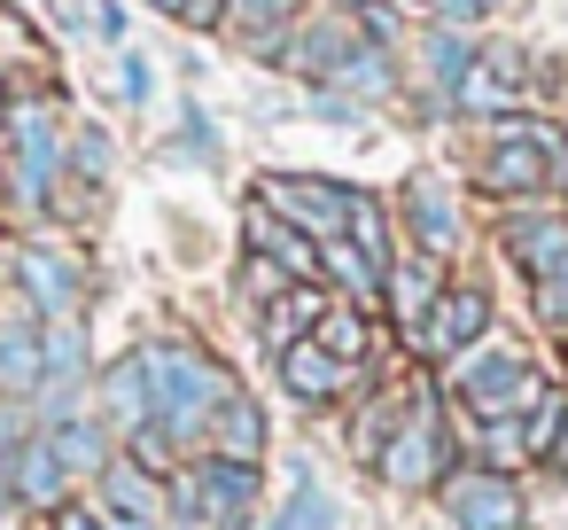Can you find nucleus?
<instances>
[{
    "mask_svg": "<svg viewBox=\"0 0 568 530\" xmlns=\"http://www.w3.org/2000/svg\"><path fill=\"white\" fill-rule=\"evenodd\" d=\"M149 367H156V429L172 444H211V421L234 398V374L195 343H149Z\"/></svg>",
    "mask_w": 568,
    "mask_h": 530,
    "instance_id": "1",
    "label": "nucleus"
},
{
    "mask_svg": "<svg viewBox=\"0 0 568 530\" xmlns=\"http://www.w3.org/2000/svg\"><path fill=\"white\" fill-rule=\"evenodd\" d=\"M55 172H63L55 110H48V102H17V110H9V188H17V203H24V211H48Z\"/></svg>",
    "mask_w": 568,
    "mask_h": 530,
    "instance_id": "2",
    "label": "nucleus"
},
{
    "mask_svg": "<svg viewBox=\"0 0 568 530\" xmlns=\"http://www.w3.org/2000/svg\"><path fill=\"white\" fill-rule=\"evenodd\" d=\"M374 476H382V483H397V491H428L436 476H452V444H444V429H436V390H420V398H413V413H405V421H397V437L382 444Z\"/></svg>",
    "mask_w": 568,
    "mask_h": 530,
    "instance_id": "3",
    "label": "nucleus"
},
{
    "mask_svg": "<svg viewBox=\"0 0 568 530\" xmlns=\"http://www.w3.org/2000/svg\"><path fill=\"white\" fill-rule=\"evenodd\" d=\"M351 203H358V188H343V180H312V172H281V180H265V211L288 219V227L312 234V242H343Z\"/></svg>",
    "mask_w": 568,
    "mask_h": 530,
    "instance_id": "4",
    "label": "nucleus"
},
{
    "mask_svg": "<svg viewBox=\"0 0 568 530\" xmlns=\"http://www.w3.org/2000/svg\"><path fill=\"white\" fill-rule=\"evenodd\" d=\"M459 398L475 406V421H521V406H537L545 398V382L521 367V351H475V359H459Z\"/></svg>",
    "mask_w": 568,
    "mask_h": 530,
    "instance_id": "5",
    "label": "nucleus"
},
{
    "mask_svg": "<svg viewBox=\"0 0 568 530\" xmlns=\"http://www.w3.org/2000/svg\"><path fill=\"white\" fill-rule=\"evenodd\" d=\"M444 514L452 530H521V491L498 468H459L444 476Z\"/></svg>",
    "mask_w": 568,
    "mask_h": 530,
    "instance_id": "6",
    "label": "nucleus"
},
{
    "mask_svg": "<svg viewBox=\"0 0 568 530\" xmlns=\"http://www.w3.org/2000/svg\"><path fill=\"white\" fill-rule=\"evenodd\" d=\"M483 188H490V196H514V203H529V196H545V188H552V157L521 133V118H506V126H498L490 157H483Z\"/></svg>",
    "mask_w": 568,
    "mask_h": 530,
    "instance_id": "7",
    "label": "nucleus"
},
{
    "mask_svg": "<svg viewBox=\"0 0 568 530\" xmlns=\"http://www.w3.org/2000/svg\"><path fill=\"white\" fill-rule=\"evenodd\" d=\"M420 336V359H452V351H475L490 336V297L483 289H444L428 304V320L413 328Z\"/></svg>",
    "mask_w": 568,
    "mask_h": 530,
    "instance_id": "8",
    "label": "nucleus"
},
{
    "mask_svg": "<svg viewBox=\"0 0 568 530\" xmlns=\"http://www.w3.org/2000/svg\"><path fill=\"white\" fill-rule=\"evenodd\" d=\"M9 273H17V289L32 297V312H40V320H79V266H71L63 250L24 242V250L9 258Z\"/></svg>",
    "mask_w": 568,
    "mask_h": 530,
    "instance_id": "9",
    "label": "nucleus"
},
{
    "mask_svg": "<svg viewBox=\"0 0 568 530\" xmlns=\"http://www.w3.org/2000/svg\"><path fill=\"white\" fill-rule=\"evenodd\" d=\"M405 227H413V250L436 258V266L459 250V203H452V188L436 172H413L405 180Z\"/></svg>",
    "mask_w": 568,
    "mask_h": 530,
    "instance_id": "10",
    "label": "nucleus"
},
{
    "mask_svg": "<svg viewBox=\"0 0 568 530\" xmlns=\"http://www.w3.org/2000/svg\"><path fill=\"white\" fill-rule=\"evenodd\" d=\"M102 413H110L118 429H149V421H156V367H149L141 343L102 367Z\"/></svg>",
    "mask_w": 568,
    "mask_h": 530,
    "instance_id": "11",
    "label": "nucleus"
},
{
    "mask_svg": "<svg viewBox=\"0 0 568 530\" xmlns=\"http://www.w3.org/2000/svg\"><path fill=\"white\" fill-rule=\"evenodd\" d=\"M506 258H514L529 281L568 273V219H560V211H514V219H506Z\"/></svg>",
    "mask_w": 568,
    "mask_h": 530,
    "instance_id": "12",
    "label": "nucleus"
},
{
    "mask_svg": "<svg viewBox=\"0 0 568 530\" xmlns=\"http://www.w3.org/2000/svg\"><path fill=\"white\" fill-rule=\"evenodd\" d=\"M195 491H203V522H242L257 507V468L226 460V452H203L195 460Z\"/></svg>",
    "mask_w": 568,
    "mask_h": 530,
    "instance_id": "13",
    "label": "nucleus"
},
{
    "mask_svg": "<svg viewBox=\"0 0 568 530\" xmlns=\"http://www.w3.org/2000/svg\"><path fill=\"white\" fill-rule=\"evenodd\" d=\"M40 398V320L32 312H0V406Z\"/></svg>",
    "mask_w": 568,
    "mask_h": 530,
    "instance_id": "14",
    "label": "nucleus"
},
{
    "mask_svg": "<svg viewBox=\"0 0 568 530\" xmlns=\"http://www.w3.org/2000/svg\"><path fill=\"white\" fill-rule=\"evenodd\" d=\"M343 382H351V367H343L327 343H312V336H304V343H288V351H281V390H288V398H304V406H335V398H343Z\"/></svg>",
    "mask_w": 568,
    "mask_h": 530,
    "instance_id": "15",
    "label": "nucleus"
},
{
    "mask_svg": "<svg viewBox=\"0 0 568 530\" xmlns=\"http://www.w3.org/2000/svg\"><path fill=\"white\" fill-rule=\"evenodd\" d=\"M9 499H17V507H40V514H55V507L71 499V476H63V460H55L48 437H24V452H17V468H9Z\"/></svg>",
    "mask_w": 568,
    "mask_h": 530,
    "instance_id": "16",
    "label": "nucleus"
},
{
    "mask_svg": "<svg viewBox=\"0 0 568 530\" xmlns=\"http://www.w3.org/2000/svg\"><path fill=\"white\" fill-rule=\"evenodd\" d=\"M250 250H257V258H273L288 281H320V242H312V234H296L288 219H273L265 203L250 211Z\"/></svg>",
    "mask_w": 568,
    "mask_h": 530,
    "instance_id": "17",
    "label": "nucleus"
},
{
    "mask_svg": "<svg viewBox=\"0 0 568 530\" xmlns=\"http://www.w3.org/2000/svg\"><path fill=\"white\" fill-rule=\"evenodd\" d=\"M382 281H389V304H397V320H405V328H420V320H428V304L444 297V266H436V258H420V250L389 258V273H382Z\"/></svg>",
    "mask_w": 568,
    "mask_h": 530,
    "instance_id": "18",
    "label": "nucleus"
},
{
    "mask_svg": "<svg viewBox=\"0 0 568 530\" xmlns=\"http://www.w3.org/2000/svg\"><path fill=\"white\" fill-rule=\"evenodd\" d=\"M320 320H327V289H312V281H288V289L265 304V343H273V351H288V343H304Z\"/></svg>",
    "mask_w": 568,
    "mask_h": 530,
    "instance_id": "19",
    "label": "nucleus"
},
{
    "mask_svg": "<svg viewBox=\"0 0 568 530\" xmlns=\"http://www.w3.org/2000/svg\"><path fill=\"white\" fill-rule=\"evenodd\" d=\"M48 444H55V460H63V476H102L118 452H110V429L102 421H87V413H71V421H55V429H40Z\"/></svg>",
    "mask_w": 568,
    "mask_h": 530,
    "instance_id": "20",
    "label": "nucleus"
},
{
    "mask_svg": "<svg viewBox=\"0 0 568 530\" xmlns=\"http://www.w3.org/2000/svg\"><path fill=\"white\" fill-rule=\"evenodd\" d=\"M203 452H226V460H250V468H257V460H265V413L234 390V398L219 406V421H211V444H203Z\"/></svg>",
    "mask_w": 568,
    "mask_h": 530,
    "instance_id": "21",
    "label": "nucleus"
},
{
    "mask_svg": "<svg viewBox=\"0 0 568 530\" xmlns=\"http://www.w3.org/2000/svg\"><path fill=\"white\" fill-rule=\"evenodd\" d=\"M102 491H110V514H141V522H164V507H156V476H141L133 460H110V468H102Z\"/></svg>",
    "mask_w": 568,
    "mask_h": 530,
    "instance_id": "22",
    "label": "nucleus"
},
{
    "mask_svg": "<svg viewBox=\"0 0 568 530\" xmlns=\"http://www.w3.org/2000/svg\"><path fill=\"white\" fill-rule=\"evenodd\" d=\"M343 522V507L320 491V476H296V491H288V507L265 522V530H335Z\"/></svg>",
    "mask_w": 568,
    "mask_h": 530,
    "instance_id": "23",
    "label": "nucleus"
},
{
    "mask_svg": "<svg viewBox=\"0 0 568 530\" xmlns=\"http://www.w3.org/2000/svg\"><path fill=\"white\" fill-rule=\"evenodd\" d=\"M351 48H358V40H351L343 24H312V32H304V48H288V63H296V71H312V79H335V71L351 63Z\"/></svg>",
    "mask_w": 568,
    "mask_h": 530,
    "instance_id": "24",
    "label": "nucleus"
},
{
    "mask_svg": "<svg viewBox=\"0 0 568 530\" xmlns=\"http://www.w3.org/2000/svg\"><path fill=\"white\" fill-rule=\"evenodd\" d=\"M420 56H428V87H436V94H459V79L475 71V40H467V32H428Z\"/></svg>",
    "mask_w": 568,
    "mask_h": 530,
    "instance_id": "25",
    "label": "nucleus"
},
{
    "mask_svg": "<svg viewBox=\"0 0 568 530\" xmlns=\"http://www.w3.org/2000/svg\"><path fill=\"white\" fill-rule=\"evenodd\" d=\"M320 273H335V281H343V297H358V304H366V297H382V273H374L351 242H320Z\"/></svg>",
    "mask_w": 568,
    "mask_h": 530,
    "instance_id": "26",
    "label": "nucleus"
},
{
    "mask_svg": "<svg viewBox=\"0 0 568 530\" xmlns=\"http://www.w3.org/2000/svg\"><path fill=\"white\" fill-rule=\"evenodd\" d=\"M335 79H343V87H351V94H366V102H374V94H389V87H397V71H389V48H366V40H358V48H351V63H343V71H335Z\"/></svg>",
    "mask_w": 568,
    "mask_h": 530,
    "instance_id": "27",
    "label": "nucleus"
},
{
    "mask_svg": "<svg viewBox=\"0 0 568 530\" xmlns=\"http://www.w3.org/2000/svg\"><path fill=\"white\" fill-rule=\"evenodd\" d=\"M560 413H568V398H560V390H545V398L521 413V460H545V452H552V437H560Z\"/></svg>",
    "mask_w": 568,
    "mask_h": 530,
    "instance_id": "28",
    "label": "nucleus"
},
{
    "mask_svg": "<svg viewBox=\"0 0 568 530\" xmlns=\"http://www.w3.org/2000/svg\"><path fill=\"white\" fill-rule=\"evenodd\" d=\"M312 343H327V351H335L343 367H358V359H366V320H358V312H335V304H327V320L312 328Z\"/></svg>",
    "mask_w": 568,
    "mask_h": 530,
    "instance_id": "29",
    "label": "nucleus"
},
{
    "mask_svg": "<svg viewBox=\"0 0 568 530\" xmlns=\"http://www.w3.org/2000/svg\"><path fill=\"white\" fill-rule=\"evenodd\" d=\"M389 437H397V413H389V398H374V406H366V413H358V429H351V452H358V460H366V468H374V460H382V444H389Z\"/></svg>",
    "mask_w": 568,
    "mask_h": 530,
    "instance_id": "30",
    "label": "nucleus"
},
{
    "mask_svg": "<svg viewBox=\"0 0 568 530\" xmlns=\"http://www.w3.org/2000/svg\"><path fill=\"white\" fill-rule=\"evenodd\" d=\"M288 17H296V0H234V24L257 40V32H288Z\"/></svg>",
    "mask_w": 568,
    "mask_h": 530,
    "instance_id": "31",
    "label": "nucleus"
},
{
    "mask_svg": "<svg viewBox=\"0 0 568 530\" xmlns=\"http://www.w3.org/2000/svg\"><path fill=\"white\" fill-rule=\"evenodd\" d=\"M125 460H133V468L149 460L156 476H172V437H164L156 421H149V429H125Z\"/></svg>",
    "mask_w": 568,
    "mask_h": 530,
    "instance_id": "32",
    "label": "nucleus"
},
{
    "mask_svg": "<svg viewBox=\"0 0 568 530\" xmlns=\"http://www.w3.org/2000/svg\"><path fill=\"white\" fill-rule=\"evenodd\" d=\"M242 289H250V297H257V304H273V297H281V289H288V273H281V266H273V258H257V250H250V266H242Z\"/></svg>",
    "mask_w": 568,
    "mask_h": 530,
    "instance_id": "33",
    "label": "nucleus"
},
{
    "mask_svg": "<svg viewBox=\"0 0 568 530\" xmlns=\"http://www.w3.org/2000/svg\"><path fill=\"white\" fill-rule=\"evenodd\" d=\"M537 320H545L552 336H568V273H552V281H537Z\"/></svg>",
    "mask_w": 568,
    "mask_h": 530,
    "instance_id": "34",
    "label": "nucleus"
},
{
    "mask_svg": "<svg viewBox=\"0 0 568 530\" xmlns=\"http://www.w3.org/2000/svg\"><path fill=\"white\" fill-rule=\"evenodd\" d=\"M24 437H32L24 413H17V406H0V491H9V468H17V452H24Z\"/></svg>",
    "mask_w": 568,
    "mask_h": 530,
    "instance_id": "35",
    "label": "nucleus"
},
{
    "mask_svg": "<svg viewBox=\"0 0 568 530\" xmlns=\"http://www.w3.org/2000/svg\"><path fill=\"white\" fill-rule=\"evenodd\" d=\"M63 157H71V164H79V172H94V180H102V172H110V141H102V133H94V126H87V133H79V141H71V149H63Z\"/></svg>",
    "mask_w": 568,
    "mask_h": 530,
    "instance_id": "36",
    "label": "nucleus"
},
{
    "mask_svg": "<svg viewBox=\"0 0 568 530\" xmlns=\"http://www.w3.org/2000/svg\"><path fill=\"white\" fill-rule=\"evenodd\" d=\"M358 32H366V48H389V40H397V9L366 0V9H358Z\"/></svg>",
    "mask_w": 568,
    "mask_h": 530,
    "instance_id": "37",
    "label": "nucleus"
},
{
    "mask_svg": "<svg viewBox=\"0 0 568 530\" xmlns=\"http://www.w3.org/2000/svg\"><path fill=\"white\" fill-rule=\"evenodd\" d=\"M118 87H125L133 102H149V87H156V79H149V63H141V56H125V71H118Z\"/></svg>",
    "mask_w": 568,
    "mask_h": 530,
    "instance_id": "38",
    "label": "nucleus"
},
{
    "mask_svg": "<svg viewBox=\"0 0 568 530\" xmlns=\"http://www.w3.org/2000/svg\"><path fill=\"white\" fill-rule=\"evenodd\" d=\"M428 9H436L444 32H452V24H475V17H483V0H428Z\"/></svg>",
    "mask_w": 568,
    "mask_h": 530,
    "instance_id": "39",
    "label": "nucleus"
},
{
    "mask_svg": "<svg viewBox=\"0 0 568 530\" xmlns=\"http://www.w3.org/2000/svg\"><path fill=\"white\" fill-rule=\"evenodd\" d=\"M55 530H102V514H94V507H71V499H63V507H55Z\"/></svg>",
    "mask_w": 568,
    "mask_h": 530,
    "instance_id": "40",
    "label": "nucleus"
},
{
    "mask_svg": "<svg viewBox=\"0 0 568 530\" xmlns=\"http://www.w3.org/2000/svg\"><path fill=\"white\" fill-rule=\"evenodd\" d=\"M545 468H552V476H568V413H560V437H552V452H545Z\"/></svg>",
    "mask_w": 568,
    "mask_h": 530,
    "instance_id": "41",
    "label": "nucleus"
},
{
    "mask_svg": "<svg viewBox=\"0 0 568 530\" xmlns=\"http://www.w3.org/2000/svg\"><path fill=\"white\" fill-rule=\"evenodd\" d=\"M0 530H24V507H17L9 491H0Z\"/></svg>",
    "mask_w": 568,
    "mask_h": 530,
    "instance_id": "42",
    "label": "nucleus"
},
{
    "mask_svg": "<svg viewBox=\"0 0 568 530\" xmlns=\"http://www.w3.org/2000/svg\"><path fill=\"white\" fill-rule=\"evenodd\" d=\"M102 530H164V522H141V514H110Z\"/></svg>",
    "mask_w": 568,
    "mask_h": 530,
    "instance_id": "43",
    "label": "nucleus"
},
{
    "mask_svg": "<svg viewBox=\"0 0 568 530\" xmlns=\"http://www.w3.org/2000/svg\"><path fill=\"white\" fill-rule=\"evenodd\" d=\"M156 9H164V17H187V0H156Z\"/></svg>",
    "mask_w": 568,
    "mask_h": 530,
    "instance_id": "44",
    "label": "nucleus"
},
{
    "mask_svg": "<svg viewBox=\"0 0 568 530\" xmlns=\"http://www.w3.org/2000/svg\"><path fill=\"white\" fill-rule=\"evenodd\" d=\"M483 9H521V0H483Z\"/></svg>",
    "mask_w": 568,
    "mask_h": 530,
    "instance_id": "45",
    "label": "nucleus"
}]
</instances>
